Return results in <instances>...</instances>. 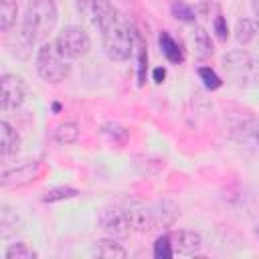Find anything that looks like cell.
<instances>
[{
	"instance_id": "cell-1",
	"label": "cell",
	"mask_w": 259,
	"mask_h": 259,
	"mask_svg": "<svg viewBox=\"0 0 259 259\" xmlns=\"http://www.w3.org/2000/svg\"><path fill=\"white\" fill-rule=\"evenodd\" d=\"M59 20L55 0H30L22 16V36L28 45H38L49 38Z\"/></svg>"
},
{
	"instance_id": "cell-2",
	"label": "cell",
	"mask_w": 259,
	"mask_h": 259,
	"mask_svg": "<svg viewBox=\"0 0 259 259\" xmlns=\"http://www.w3.org/2000/svg\"><path fill=\"white\" fill-rule=\"evenodd\" d=\"M103 51L111 61H127L136 51V32L127 18L117 10L101 28Z\"/></svg>"
},
{
	"instance_id": "cell-3",
	"label": "cell",
	"mask_w": 259,
	"mask_h": 259,
	"mask_svg": "<svg viewBox=\"0 0 259 259\" xmlns=\"http://www.w3.org/2000/svg\"><path fill=\"white\" fill-rule=\"evenodd\" d=\"M34 67H36L38 77L47 83H61L71 73L69 59L61 53L57 42H51V40L40 42L36 57H34Z\"/></svg>"
},
{
	"instance_id": "cell-4",
	"label": "cell",
	"mask_w": 259,
	"mask_h": 259,
	"mask_svg": "<svg viewBox=\"0 0 259 259\" xmlns=\"http://www.w3.org/2000/svg\"><path fill=\"white\" fill-rule=\"evenodd\" d=\"M223 69L237 87H259V57L247 51H231L223 57Z\"/></svg>"
},
{
	"instance_id": "cell-5",
	"label": "cell",
	"mask_w": 259,
	"mask_h": 259,
	"mask_svg": "<svg viewBox=\"0 0 259 259\" xmlns=\"http://www.w3.org/2000/svg\"><path fill=\"white\" fill-rule=\"evenodd\" d=\"M55 42H57V47L61 49V53H63L69 61L85 57V55L89 53V49H91V38H89L87 30L81 28V26H77V24L65 26V28L59 32V36H57Z\"/></svg>"
},
{
	"instance_id": "cell-6",
	"label": "cell",
	"mask_w": 259,
	"mask_h": 259,
	"mask_svg": "<svg viewBox=\"0 0 259 259\" xmlns=\"http://www.w3.org/2000/svg\"><path fill=\"white\" fill-rule=\"evenodd\" d=\"M77 10L95 28H101L117 12L111 0H77Z\"/></svg>"
},
{
	"instance_id": "cell-7",
	"label": "cell",
	"mask_w": 259,
	"mask_h": 259,
	"mask_svg": "<svg viewBox=\"0 0 259 259\" xmlns=\"http://www.w3.org/2000/svg\"><path fill=\"white\" fill-rule=\"evenodd\" d=\"M0 85H2V109L4 111L16 109L24 103L26 85H24L22 77L12 75V73H4L0 79Z\"/></svg>"
},
{
	"instance_id": "cell-8",
	"label": "cell",
	"mask_w": 259,
	"mask_h": 259,
	"mask_svg": "<svg viewBox=\"0 0 259 259\" xmlns=\"http://www.w3.org/2000/svg\"><path fill=\"white\" fill-rule=\"evenodd\" d=\"M45 172V166L36 160L32 162H24L12 170H6L2 174V186H24V184H30L34 180L40 178V174Z\"/></svg>"
},
{
	"instance_id": "cell-9",
	"label": "cell",
	"mask_w": 259,
	"mask_h": 259,
	"mask_svg": "<svg viewBox=\"0 0 259 259\" xmlns=\"http://www.w3.org/2000/svg\"><path fill=\"white\" fill-rule=\"evenodd\" d=\"M101 227L111 237H127L134 231L127 208H119V206H109V208L103 210V214H101Z\"/></svg>"
},
{
	"instance_id": "cell-10",
	"label": "cell",
	"mask_w": 259,
	"mask_h": 259,
	"mask_svg": "<svg viewBox=\"0 0 259 259\" xmlns=\"http://www.w3.org/2000/svg\"><path fill=\"white\" fill-rule=\"evenodd\" d=\"M168 239L174 247V253H182V255H192L202 247V239L194 231H170Z\"/></svg>"
},
{
	"instance_id": "cell-11",
	"label": "cell",
	"mask_w": 259,
	"mask_h": 259,
	"mask_svg": "<svg viewBox=\"0 0 259 259\" xmlns=\"http://www.w3.org/2000/svg\"><path fill=\"white\" fill-rule=\"evenodd\" d=\"M0 150H2V156L8 158V156H14L18 150H20V136L16 134V130L8 123V121H0Z\"/></svg>"
},
{
	"instance_id": "cell-12",
	"label": "cell",
	"mask_w": 259,
	"mask_h": 259,
	"mask_svg": "<svg viewBox=\"0 0 259 259\" xmlns=\"http://www.w3.org/2000/svg\"><path fill=\"white\" fill-rule=\"evenodd\" d=\"M158 42H160V51H162V55H164L170 63L180 65V63L184 61V53H182V49H180L178 40H174V36H172L170 32H166V30H164V32H160Z\"/></svg>"
},
{
	"instance_id": "cell-13",
	"label": "cell",
	"mask_w": 259,
	"mask_h": 259,
	"mask_svg": "<svg viewBox=\"0 0 259 259\" xmlns=\"http://www.w3.org/2000/svg\"><path fill=\"white\" fill-rule=\"evenodd\" d=\"M93 253L97 257H105V259H123V257H127V251L113 239H99L93 247Z\"/></svg>"
},
{
	"instance_id": "cell-14",
	"label": "cell",
	"mask_w": 259,
	"mask_h": 259,
	"mask_svg": "<svg viewBox=\"0 0 259 259\" xmlns=\"http://www.w3.org/2000/svg\"><path fill=\"white\" fill-rule=\"evenodd\" d=\"M53 140L61 146H69V144H75L79 140V125L75 121H65V123H59L55 130H53Z\"/></svg>"
},
{
	"instance_id": "cell-15",
	"label": "cell",
	"mask_w": 259,
	"mask_h": 259,
	"mask_svg": "<svg viewBox=\"0 0 259 259\" xmlns=\"http://www.w3.org/2000/svg\"><path fill=\"white\" fill-rule=\"evenodd\" d=\"M18 16V4L16 0H0V28L8 30Z\"/></svg>"
},
{
	"instance_id": "cell-16",
	"label": "cell",
	"mask_w": 259,
	"mask_h": 259,
	"mask_svg": "<svg viewBox=\"0 0 259 259\" xmlns=\"http://www.w3.org/2000/svg\"><path fill=\"white\" fill-rule=\"evenodd\" d=\"M36 257H38V253L30 245H26L22 241L10 243L6 247V251H4V259H36Z\"/></svg>"
},
{
	"instance_id": "cell-17",
	"label": "cell",
	"mask_w": 259,
	"mask_h": 259,
	"mask_svg": "<svg viewBox=\"0 0 259 259\" xmlns=\"http://www.w3.org/2000/svg\"><path fill=\"white\" fill-rule=\"evenodd\" d=\"M255 32H257V26L253 20L249 18H239L237 20V26H235V38L241 42V45H247L255 38Z\"/></svg>"
},
{
	"instance_id": "cell-18",
	"label": "cell",
	"mask_w": 259,
	"mask_h": 259,
	"mask_svg": "<svg viewBox=\"0 0 259 259\" xmlns=\"http://www.w3.org/2000/svg\"><path fill=\"white\" fill-rule=\"evenodd\" d=\"M170 10H172V16L178 18V20H182V22H194L196 20V10L190 4L182 2V0H176Z\"/></svg>"
},
{
	"instance_id": "cell-19",
	"label": "cell",
	"mask_w": 259,
	"mask_h": 259,
	"mask_svg": "<svg viewBox=\"0 0 259 259\" xmlns=\"http://www.w3.org/2000/svg\"><path fill=\"white\" fill-rule=\"evenodd\" d=\"M77 194H79V190H77V188H71V186H57V188L49 190V192L42 196V200H45V202H57V200L75 198Z\"/></svg>"
},
{
	"instance_id": "cell-20",
	"label": "cell",
	"mask_w": 259,
	"mask_h": 259,
	"mask_svg": "<svg viewBox=\"0 0 259 259\" xmlns=\"http://www.w3.org/2000/svg\"><path fill=\"white\" fill-rule=\"evenodd\" d=\"M174 255V247L168 239V233L166 235H160L156 241H154V257L156 259H170Z\"/></svg>"
},
{
	"instance_id": "cell-21",
	"label": "cell",
	"mask_w": 259,
	"mask_h": 259,
	"mask_svg": "<svg viewBox=\"0 0 259 259\" xmlns=\"http://www.w3.org/2000/svg\"><path fill=\"white\" fill-rule=\"evenodd\" d=\"M198 77H200V81L204 83L206 89H219V87L223 85L221 77H219L217 71L210 69V67H200V69H198Z\"/></svg>"
},
{
	"instance_id": "cell-22",
	"label": "cell",
	"mask_w": 259,
	"mask_h": 259,
	"mask_svg": "<svg viewBox=\"0 0 259 259\" xmlns=\"http://www.w3.org/2000/svg\"><path fill=\"white\" fill-rule=\"evenodd\" d=\"M194 42H196V47H198V55H200V57H208V55H212L210 38H208V34H206L202 28H198V32H196V36H194Z\"/></svg>"
},
{
	"instance_id": "cell-23",
	"label": "cell",
	"mask_w": 259,
	"mask_h": 259,
	"mask_svg": "<svg viewBox=\"0 0 259 259\" xmlns=\"http://www.w3.org/2000/svg\"><path fill=\"white\" fill-rule=\"evenodd\" d=\"M212 26H214V32H217V36H219L221 40H225V38L229 36V26H227V20H225L223 16H217Z\"/></svg>"
},
{
	"instance_id": "cell-24",
	"label": "cell",
	"mask_w": 259,
	"mask_h": 259,
	"mask_svg": "<svg viewBox=\"0 0 259 259\" xmlns=\"http://www.w3.org/2000/svg\"><path fill=\"white\" fill-rule=\"evenodd\" d=\"M164 77H166V69H164V67L154 69V81H156V83H162V81H164Z\"/></svg>"
},
{
	"instance_id": "cell-25",
	"label": "cell",
	"mask_w": 259,
	"mask_h": 259,
	"mask_svg": "<svg viewBox=\"0 0 259 259\" xmlns=\"http://www.w3.org/2000/svg\"><path fill=\"white\" fill-rule=\"evenodd\" d=\"M251 8H253V14H255L257 24H259V0H251Z\"/></svg>"
},
{
	"instance_id": "cell-26",
	"label": "cell",
	"mask_w": 259,
	"mask_h": 259,
	"mask_svg": "<svg viewBox=\"0 0 259 259\" xmlns=\"http://www.w3.org/2000/svg\"><path fill=\"white\" fill-rule=\"evenodd\" d=\"M253 233H255V237L259 239V225H255V229H253Z\"/></svg>"
}]
</instances>
